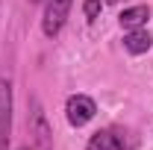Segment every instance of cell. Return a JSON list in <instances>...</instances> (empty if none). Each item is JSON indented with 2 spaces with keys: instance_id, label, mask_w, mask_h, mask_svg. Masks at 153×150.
<instances>
[{
  "instance_id": "1",
  "label": "cell",
  "mask_w": 153,
  "mask_h": 150,
  "mask_svg": "<svg viewBox=\"0 0 153 150\" xmlns=\"http://www.w3.org/2000/svg\"><path fill=\"white\" fill-rule=\"evenodd\" d=\"M27 124H30V135L36 141L38 150H53V130L47 124V115L38 97H30V115H27Z\"/></svg>"
},
{
  "instance_id": "2",
  "label": "cell",
  "mask_w": 153,
  "mask_h": 150,
  "mask_svg": "<svg viewBox=\"0 0 153 150\" xmlns=\"http://www.w3.org/2000/svg\"><path fill=\"white\" fill-rule=\"evenodd\" d=\"M71 3L74 0H47L44 3V18H41V30L47 38H56L68 21V12H71Z\"/></svg>"
},
{
  "instance_id": "3",
  "label": "cell",
  "mask_w": 153,
  "mask_h": 150,
  "mask_svg": "<svg viewBox=\"0 0 153 150\" xmlns=\"http://www.w3.org/2000/svg\"><path fill=\"white\" fill-rule=\"evenodd\" d=\"M94 112H97V106H94V100L88 94H71L68 103H65V118H68V124L76 127V130L85 127L94 118Z\"/></svg>"
},
{
  "instance_id": "4",
  "label": "cell",
  "mask_w": 153,
  "mask_h": 150,
  "mask_svg": "<svg viewBox=\"0 0 153 150\" xmlns=\"http://www.w3.org/2000/svg\"><path fill=\"white\" fill-rule=\"evenodd\" d=\"M12 141V82L0 76V150H9Z\"/></svg>"
},
{
  "instance_id": "5",
  "label": "cell",
  "mask_w": 153,
  "mask_h": 150,
  "mask_svg": "<svg viewBox=\"0 0 153 150\" xmlns=\"http://www.w3.org/2000/svg\"><path fill=\"white\" fill-rule=\"evenodd\" d=\"M124 47H127V53L141 56V53H147V50L153 47V36L144 30V27H138V30H127V36H124Z\"/></svg>"
},
{
  "instance_id": "6",
  "label": "cell",
  "mask_w": 153,
  "mask_h": 150,
  "mask_svg": "<svg viewBox=\"0 0 153 150\" xmlns=\"http://www.w3.org/2000/svg\"><path fill=\"white\" fill-rule=\"evenodd\" d=\"M88 150H127L118 130H97L88 141Z\"/></svg>"
},
{
  "instance_id": "7",
  "label": "cell",
  "mask_w": 153,
  "mask_h": 150,
  "mask_svg": "<svg viewBox=\"0 0 153 150\" xmlns=\"http://www.w3.org/2000/svg\"><path fill=\"white\" fill-rule=\"evenodd\" d=\"M150 18V9L147 6H130V9H124L121 12V27L124 30H138V27H144Z\"/></svg>"
},
{
  "instance_id": "8",
  "label": "cell",
  "mask_w": 153,
  "mask_h": 150,
  "mask_svg": "<svg viewBox=\"0 0 153 150\" xmlns=\"http://www.w3.org/2000/svg\"><path fill=\"white\" fill-rule=\"evenodd\" d=\"M100 9H103V3H100V0H82V15H85L88 21L100 18Z\"/></svg>"
},
{
  "instance_id": "9",
  "label": "cell",
  "mask_w": 153,
  "mask_h": 150,
  "mask_svg": "<svg viewBox=\"0 0 153 150\" xmlns=\"http://www.w3.org/2000/svg\"><path fill=\"white\" fill-rule=\"evenodd\" d=\"M30 3H41V0H30Z\"/></svg>"
},
{
  "instance_id": "10",
  "label": "cell",
  "mask_w": 153,
  "mask_h": 150,
  "mask_svg": "<svg viewBox=\"0 0 153 150\" xmlns=\"http://www.w3.org/2000/svg\"><path fill=\"white\" fill-rule=\"evenodd\" d=\"M18 150H30V147H18Z\"/></svg>"
}]
</instances>
